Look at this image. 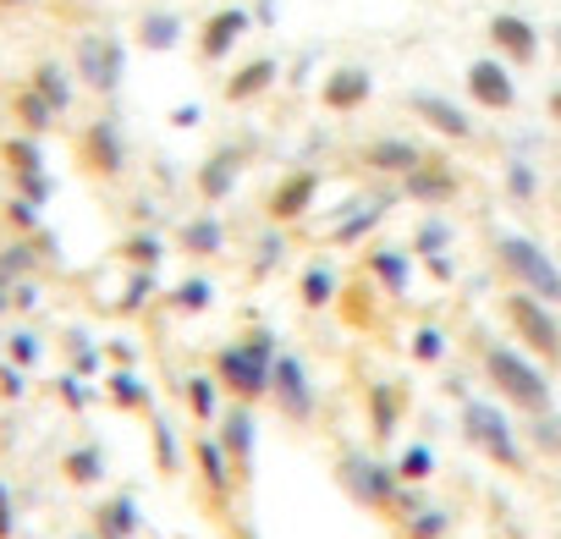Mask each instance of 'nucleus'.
<instances>
[{
    "label": "nucleus",
    "mask_w": 561,
    "mask_h": 539,
    "mask_svg": "<svg viewBox=\"0 0 561 539\" xmlns=\"http://www.w3.org/2000/svg\"><path fill=\"white\" fill-rule=\"evenodd\" d=\"M479 369L495 391L501 408L523 413V418H545L556 413V386H550V369H539L517 342H484L479 347Z\"/></svg>",
    "instance_id": "1"
},
{
    "label": "nucleus",
    "mask_w": 561,
    "mask_h": 539,
    "mask_svg": "<svg viewBox=\"0 0 561 539\" xmlns=\"http://www.w3.org/2000/svg\"><path fill=\"white\" fill-rule=\"evenodd\" d=\"M275 358H280V342H275V331L270 325H253L248 336H237V342H226V347H215V358H209V375L220 380V391L231 397V402H264L270 397V369H275Z\"/></svg>",
    "instance_id": "2"
},
{
    "label": "nucleus",
    "mask_w": 561,
    "mask_h": 539,
    "mask_svg": "<svg viewBox=\"0 0 561 539\" xmlns=\"http://www.w3.org/2000/svg\"><path fill=\"white\" fill-rule=\"evenodd\" d=\"M457 424H462V440L484 457V462H495L501 473H528V446L517 440V429H512V413L501 408V402H484V397H468L462 402V413H457Z\"/></svg>",
    "instance_id": "3"
},
{
    "label": "nucleus",
    "mask_w": 561,
    "mask_h": 539,
    "mask_svg": "<svg viewBox=\"0 0 561 539\" xmlns=\"http://www.w3.org/2000/svg\"><path fill=\"white\" fill-rule=\"evenodd\" d=\"M501 320H506L512 342H517L539 369H561V314H556V303L506 287V293H501Z\"/></svg>",
    "instance_id": "4"
},
{
    "label": "nucleus",
    "mask_w": 561,
    "mask_h": 539,
    "mask_svg": "<svg viewBox=\"0 0 561 539\" xmlns=\"http://www.w3.org/2000/svg\"><path fill=\"white\" fill-rule=\"evenodd\" d=\"M495 264L501 276L517 287V293H534L545 303H561V264L545 242H534L528 231H495Z\"/></svg>",
    "instance_id": "5"
},
{
    "label": "nucleus",
    "mask_w": 561,
    "mask_h": 539,
    "mask_svg": "<svg viewBox=\"0 0 561 539\" xmlns=\"http://www.w3.org/2000/svg\"><path fill=\"white\" fill-rule=\"evenodd\" d=\"M72 78L89 94L116 100L122 83H127V45H122V34H105V28L78 34V45H72Z\"/></svg>",
    "instance_id": "6"
},
{
    "label": "nucleus",
    "mask_w": 561,
    "mask_h": 539,
    "mask_svg": "<svg viewBox=\"0 0 561 539\" xmlns=\"http://www.w3.org/2000/svg\"><path fill=\"white\" fill-rule=\"evenodd\" d=\"M336 484H342L364 512H380V517H391V506H397V495H402L397 468H391L386 457H375V451H358V446H347V451L336 457Z\"/></svg>",
    "instance_id": "7"
},
{
    "label": "nucleus",
    "mask_w": 561,
    "mask_h": 539,
    "mask_svg": "<svg viewBox=\"0 0 561 539\" xmlns=\"http://www.w3.org/2000/svg\"><path fill=\"white\" fill-rule=\"evenodd\" d=\"M72 154H78V171L89 182H122V171H127V133H122V122L111 111L83 122V133L72 138Z\"/></svg>",
    "instance_id": "8"
},
{
    "label": "nucleus",
    "mask_w": 561,
    "mask_h": 539,
    "mask_svg": "<svg viewBox=\"0 0 561 539\" xmlns=\"http://www.w3.org/2000/svg\"><path fill=\"white\" fill-rule=\"evenodd\" d=\"M264 402H275V413L287 418V424H314L320 391H314V375H309V364H304L298 353L280 347V358H275V369H270V397H264Z\"/></svg>",
    "instance_id": "9"
},
{
    "label": "nucleus",
    "mask_w": 561,
    "mask_h": 539,
    "mask_svg": "<svg viewBox=\"0 0 561 539\" xmlns=\"http://www.w3.org/2000/svg\"><path fill=\"white\" fill-rule=\"evenodd\" d=\"M248 165H253V144H248V138H231V144L209 149V154H204V165L193 171L198 198H204V204H226V198L237 193V182H242V171H248Z\"/></svg>",
    "instance_id": "10"
},
{
    "label": "nucleus",
    "mask_w": 561,
    "mask_h": 539,
    "mask_svg": "<svg viewBox=\"0 0 561 539\" xmlns=\"http://www.w3.org/2000/svg\"><path fill=\"white\" fill-rule=\"evenodd\" d=\"M320 187H325V171H320V165H293L287 176L270 187V198H264L270 226H298V220L320 204Z\"/></svg>",
    "instance_id": "11"
},
{
    "label": "nucleus",
    "mask_w": 561,
    "mask_h": 539,
    "mask_svg": "<svg viewBox=\"0 0 561 539\" xmlns=\"http://www.w3.org/2000/svg\"><path fill=\"white\" fill-rule=\"evenodd\" d=\"M462 89H468V105H479V111H490V116L517 111V78H512V67H506L501 56H479V61H468Z\"/></svg>",
    "instance_id": "12"
},
{
    "label": "nucleus",
    "mask_w": 561,
    "mask_h": 539,
    "mask_svg": "<svg viewBox=\"0 0 561 539\" xmlns=\"http://www.w3.org/2000/svg\"><path fill=\"white\" fill-rule=\"evenodd\" d=\"M397 193H402V198H413V204H424V209H446V204L462 193V171H457L446 154H435V149H430V154H424V160L397 182Z\"/></svg>",
    "instance_id": "13"
},
{
    "label": "nucleus",
    "mask_w": 561,
    "mask_h": 539,
    "mask_svg": "<svg viewBox=\"0 0 561 539\" xmlns=\"http://www.w3.org/2000/svg\"><path fill=\"white\" fill-rule=\"evenodd\" d=\"M484 39H490V50H495L506 67H534L539 50H545V34H539L523 12H495V18L484 23Z\"/></svg>",
    "instance_id": "14"
},
{
    "label": "nucleus",
    "mask_w": 561,
    "mask_h": 539,
    "mask_svg": "<svg viewBox=\"0 0 561 539\" xmlns=\"http://www.w3.org/2000/svg\"><path fill=\"white\" fill-rule=\"evenodd\" d=\"M408 111L435 133V138H446V144H473V111L468 105H457V100H446V94H435V89H413L408 94Z\"/></svg>",
    "instance_id": "15"
},
{
    "label": "nucleus",
    "mask_w": 561,
    "mask_h": 539,
    "mask_svg": "<svg viewBox=\"0 0 561 539\" xmlns=\"http://www.w3.org/2000/svg\"><path fill=\"white\" fill-rule=\"evenodd\" d=\"M215 440L226 446V457L237 468V484H248L253 479V457H259V418H253V408L248 402H231L215 418Z\"/></svg>",
    "instance_id": "16"
},
{
    "label": "nucleus",
    "mask_w": 561,
    "mask_h": 539,
    "mask_svg": "<svg viewBox=\"0 0 561 539\" xmlns=\"http://www.w3.org/2000/svg\"><path fill=\"white\" fill-rule=\"evenodd\" d=\"M424 154H430V149H424L419 138L380 133V138H369V144L358 149V165H364V171H375V176H386V182H402V176H408Z\"/></svg>",
    "instance_id": "17"
},
{
    "label": "nucleus",
    "mask_w": 561,
    "mask_h": 539,
    "mask_svg": "<svg viewBox=\"0 0 561 539\" xmlns=\"http://www.w3.org/2000/svg\"><path fill=\"white\" fill-rule=\"evenodd\" d=\"M248 28H253L248 7H215V12L204 18V28H198V61H204V67H220V61L242 45Z\"/></svg>",
    "instance_id": "18"
},
{
    "label": "nucleus",
    "mask_w": 561,
    "mask_h": 539,
    "mask_svg": "<svg viewBox=\"0 0 561 539\" xmlns=\"http://www.w3.org/2000/svg\"><path fill=\"white\" fill-rule=\"evenodd\" d=\"M375 100V72L369 67H331L325 83H320V105L331 116H353Z\"/></svg>",
    "instance_id": "19"
},
{
    "label": "nucleus",
    "mask_w": 561,
    "mask_h": 539,
    "mask_svg": "<svg viewBox=\"0 0 561 539\" xmlns=\"http://www.w3.org/2000/svg\"><path fill=\"white\" fill-rule=\"evenodd\" d=\"M187 457H193V468H198V479H204V490H209L215 501H231V495H237V468H231L226 446H220L209 429H204V435H193Z\"/></svg>",
    "instance_id": "20"
},
{
    "label": "nucleus",
    "mask_w": 561,
    "mask_h": 539,
    "mask_svg": "<svg viewBox=\"0 0 561 539\" xmlns=\"http://www.w3.org/2000/svg\"><path fill=\"white\" fill-rule=\"evenodd\" d=\"M275 78H280V61H275V56H253V61H242V67L220 83V100H226V105H253V100H264V94L275 89Z\"/></svg>",
    "instance_id": "21"
},
{
    "label": "nucleus",
    "mask_w": 561,
    "mask_h": 539,
    "mask_svg": "<svg viewBox=\"0 0 561 539\" xmlns=\"http://www.w3.org/2000/svg\"><path fill=\"white\" fill-rule=\"evenodd\" d=\"M369 276H375V287L386 293V298H408V287H413V248H369Z\"/></svg>",
    "instance_id": "22"
},
{
    "label": "nucleus",
    "mask_w": 561,
    "mask_h": 539,
    "mask_svg": "<svg viewBox=\"0 0 561 539\" xmlns=\"http://www.w3.org/2000/svg\"><path fill=\"white\" fill-rule=\"evenodd\" d=\"M397 198H402V193H391V187H386V193H375V198L353 204V209H347V215H342V220L331 226V242H342V248L364 242V237H369V231H375V226H380V220L391 215V204H397Z\"/></svg>",
    "instance_id": "23"
},
{
    "label": "nucleus",
    "mask_w": 561,
    "mask_h": 539,
    "mask_svg": "<svg viewBox=\"0 0 561 539\" xmlns=\"http://www.w3.org/2000/svg\"><path fill=\"white\" fill-rule=\"evenodd\" d=\"M28 89H34L56 116H67V111H72V100H78V78H72V67H61V61H34Z\"/></svg>",
    "instance_id": "24"
},
{
    "label": "nucleus",
    "mask_w": 561,
    "mask_h": 539,
    "mask_svg": "<svg viewBox=\"0 0 561 539\" xmlns=\"http://www.w3.org/2000/svg\"><path fill=\"white\" fill-rule=\"evenodd\" d=\"M402 408H408V391H402V380H375V386H369V435H375L380 446L397 435V424H402Z\"/></svg>",
    "instance_id": "25"
},
{
    "label": "nucleus",
    "mask_w": 561,
    "mask_h": 539,
    "mask_svg": "<svg viewBox=\"0 0 561 539\" xmlns=\"http://www.w3.org/2000/svg\"><path fill=\"white\" fill-rule=\"evenodd\" d=\"M336 298H342V276H336V264H331V259L304 264V276H298V303H304L309 314H320V309H331Z\"/></svg>",
    "instance_id": "26"
},
{
    "label": "nucleus",
    "mask_w": 561,
    "mask_h": 539,
    "mask_svg": "<svg viewBox=\"0 0 561 539\" xmlns=\"http://www.w3.org/2000/svg\"><path fill=\"white\" fill-rule=\"evenodd\" d=\"M138 50H149V56H165V50H176L182 45V18L171 12V7H149L144 18H138Z\"/></svg>",
    "instance_id": "27"
},
{
    "label": "nucleus",
    "mask_w": 561,
    "mask_h": 539,
    "mask_svg": "<svg viewBox=\"0 0 561 539\" xmlns=\"http://www.w3.org/2000/svg\"><path fill=\"white\" fill-rule=\"evenodd\" d=\"M138 528H144V517H138L133 495H111L94 506V539H133Z\"/></svg>",
    "instance_id": "28"
},
{
    "label": "nucleus",
    "mask_w": 561,
    "mask_h": 539,
    "mask_svg": "<svg viewBox=\"0 0 561 539\" xmlns=\"http://www.w3.org/2000/svg\"><path fill=\"white\" fill-rule=\"evenodd\" d=\"M176 248H182L187 259H215V253L226 248V226H220V215H193V220L176 231Z\"/></svg>",
    "instance_id": "29"
},
{
    "label": "nucleus",
    "mask_w": 561,
    "mask_h": 539,
    "mask_svg": "<svg viewBox=\"0 0 561 539\" xmlns=\"http://www.w3.org/2000/svg\"><path fill=\"white\" fill-rule=\"evenodd\" d=\"M12 122H18V133H28V138H45V133H50L61 116H56V111H50V105H45V100H39L28 83H23V89L12 94Z\"/></svg>",
    "instance_id": "30"
},
{
    "label": "nucleus",
    "mask_w": 561,
    "mask_h": 539,
    "mask_svg": "<svg viewBox=\"0 0 561 539\" xmlns=\"http://www.w3.org/2000/svg\"><path fill=\"white\" fill-rule=\"evenodd\" d=\"M182 397H187V413H193L198 424H215V418L226 413V402H220L226 391H220L215 375H187V380H182Z\"/></svg>",
    "instance_id": "31"
},
{
    "label": "nucleus",
    "mask_w": 561,
    "mask_h": 539,
    "mask_svg": "<svg viewBox=\"0 0 561 539\" xmlns=\"http://www.w3.org/2000/svg\"><path fill=\"white\" fill-rule=\"evenodd\" d=\"M116 259H122L127 270H160V264H165V237H160V231H133V237H122Z\"/></svg>",
    "instance_id": "32"
},
{
    "label": "nucleus",
    "mask_w": 561,
    "mask_h": 539,
    "mask_svg": "<svg viewBox=\"0 0 561 539\" xmlns=\"http://www.w3.org/2000/svg\"><path fill=\"white\" fill-rule=\"evenodd\" d=\"M0 160H7L12 176H39V171H45V149H39V138H28V133H12L7 144H0Z\"/></svg>",
    "instance_id": "33"
},
{
    "label": "nucleus",
    "mask_w": 561,
    "mask_h": 539,
    "mask_svg": "<svg viewBox=\"0 0 561 539\" xmlns=\"http://www.w3.org/2000/svg\"><path fill=\"white\" fill-rule=\"evenodd\" d=\"M61 473H67L72 484H83V490H89V484H100V479H105V451H100V446H72V451L61 457Z\"/></svg>",
    "instance_id": "34"
},
{
    "label": "nucleus",
    "mask_w": 561,
    "mask_h": 539,
    "mask_svg": "<svg viewBox=\"0 0 561 539\" xmlns=\"http://www.w3.org/2000/svg\"><path fill=\"white\" fill-rule=\"evenodd\" d=\"M111 402H116L122 413H149V408H154L149 386H144L133 369H116V375H111Z\"/></svg>",
    "instance_id": "35"
},
{
    "label": "nucleus",
    "mask_w": 561,
    "mask_h": 539,
    "mask_svg": "<svg viewBox=\"0 0 561 539\" xmlns=\"http://www.w3.org/2000/svg\"><path fill=\"white\" fill-rule=\"evenodd\" d=\"M402 539H446L451 534V512L446 506H419L408 523H397Z\"/></svg>",
    "instance_id": "36"
},
{
    "label": "nucleus",
    "mask_w": 561,
    "mask_h": 539,
    "mask_svg": "<svg viewBox=\"0 0 561 539\" xmlns=\"http://www.w3.org/2000/svg\"><path fill=\"white\" fill-rule=\"evenodd\" d=\"M209 303H215V282H209V276H187V282L171 293V309H176V314H209Z\"/></svg>",
    "instance_id": "37"
},
{
    "label": "nucleus",
    "mask_w": 561,
    "mask_h": 539,
    "mask_svg": "<svg viewBox=\"0 0 561 539\" xmlns=\"http://www.w3.org/2000/svg\"><path fill=\"white\" fill-rule=\"evenodd\" d=\"M391 468H397V479H402V484H424V479L435 473V446H430V440H413Z\"/></svg>",
    "instance_id": "38"
},
{
    "label": "nucleus",
    "mask_w": 561,
    "mask_h": 539,
    "mask_svg": "<svg viewBox=\"0 0 561 539\" xmlns=\"http://www.w3.org/2000/svg\"><path fill=\"white\" fill-rule=\"evenodd\" d=\"M446 248H451V226H446L440 215H424L419 231H413V253H419V259H435V253H446Z\"/></svg>",
    "instance_id": "39"
},
{
    "label": "nucleus",
    "mask_w": 561,
    "mask_h": 539,
    "mask_svg": "<svg viewBox=\"0 0 561 539\" xmlns=\"http://www.w3.org/2000/svg\"><path fill=\"white\" fill-rule=\"evenodd\" d=\"M149 429H154V468H160V473H182V462H187V457H182V440H176V429H171L165 418H154Z\"/></svg>",
    "instance_id": "40"
},
{
    "label": "nucleus",
    "mask_w": 561,
    "mask_h": 539,
    "mask_svg": "<svg viewBox=\"0 0 561 539\" xmlns=\"http://www.w3.org/2000/svg\"><path fill=\"white\" fill-rule=\"evenodd\" d=\"M280 253H287V237H280V226H275V231H264V237H259V248H253V259H248V276H253V282H264L270 270L280 264Z\"/></svg>",
    "instance_id": "41"
},
{
    "label": "nucleus",
    "mask_w": 561,
    "mask_h": 539,
    "mask_svg": "<svg viewBox=\"0 0 561 539\" xmlns=\"http://www.w3.org/2000/svg\"><path fill=\"white\" fill-rule=\"evenodd\" d=\"M28 270H34V242H12V248H0V282H28Z\"/></svg>",
    "instance_id": "42"
},
{
    "label": "nucleus",
    "mask_w": 561,
    "mask_h": 539,
    "mask_svg": "<svg viewBox=\"0 0 561 539\" xmlns=\"http://www.w3.org/2000/svg\"><path fill=\"white\" fill-rule=\"evenodd\" d=\"M506 198H517V204H534L539 198V171L528 160H512L506 165Z\"/></svg>",
    "instance_id": "43"
},
{
    "label": "nucleus",
    "mask_w": 561,
    "mask_h": 539,
    "mask_svg": "<svg viewBox=\"0 0 561 539\" xmlns=\"http://www.w3.org/2000/svg\"><path fill=\"white\" fill-rule=\"evenodd\" d=\"M408 353H413V364H440V358H446V331H440V325H419Z\"/></svg>",
    "instance_id": "44"
},
{
    "label": "nucleus",
    "mask_w": 561,
    "mask_h": 539,
    "mask_svg": "<svg viewBox=\"0 0 561 539\" xmlns=\"http://www.w3.org/2000/svg\"><path fill=\"white\" fill-rule=\"evenodd\" d=\"M154 287H160V276H154V270H133V282H127V293H122V314H138L149 298H154Z\"/></svg>",
    "instance_id": "45"
},
{
    "label": "nucleus",
    "mask_w": 561,
    "mask_h": 539,
    "mask_svg": "<svg viewBox=\"0 0 561 539\" xmlns=\"http://www.w3.org/2000/svg\"><path fill=\"white\" fill-rule=\"evenodd\" d=\"M528 435H534V446H539L545 457H561V418H556V413L528 418Z\"/></svg>",
    "instance_id": "46"
},
{
    "label": "nucleus",
    "mask_w": 561,
    "mask_h": 539,
    "mask_svg": "<svg viewBox=\"0 0 561 539\" xmlns=\"http://www.w3.org/2000/svg\"><path fill=\"white\" fill-rule=\"evenodd\" d=\"M39 353H45V347H39V336H34V331H18V336H12V364H18V369H34V364H39Z\"/></svg>",
    "instance_id": "47"
},
{
    "label": "nucleus",
    "mask_w": 561,
    "mask_h": 539,
    "mask_svg": "<svg viewBox=\"0 0 561 539\" xmlns=\"http://www.w3.org/2000/svg\"><path fill=\"white\" fill-rule=\"evenodd\" d=\"M18 182V198H28V204H45L50 198V176L39 171V176H12Z\"/></svg>",
    "instance_id": "48"
},
{
    "label": "nucleus",
    "mask_w": 561,
    "mask_h": 539,
    "mask_svg": "<svg viewBox=\"0 0 561 539\" xmlns=\"http://www.w3.org/2000/svg\"><path fill=\"white\" fill-rule=\"evenodd\" d=\"M7 220H12L18 231H34V226H39V204H28V198H12V204H7Z\"/></svg>",
    "instance_id": "49"
},
{
    "label": "nucleus",
    "mask_w": 561,
    "mask_h": 539,
    "mask_svg": "<svg viewBox=\"0 0 561 539\" xmlns=\"http://www.w3.org/2000/svg\"><path fill=\"white\" fill-rule=\"evenodd\" d=\"M18 534V501H12V490L0 484V539H12Z\"/></svg>",
    "instance_id": "50"
},
{
    "label": "nucleus",
    "mask_w": 561,
    "mask_h": 539,
    "mask_svg": "<svg viewBox=\"0 0 561 539\" xmlns=\"http://www.w3.org/2000/svg\"><path fill=\"white\" fill-rule=\"evenodd\" d=\"M0 391H7V397H23V375H18V364L0 369Z\"/></svg>",
    "instance_id": "51"
},
{
    "label": "nucleus",
    "mask_w": 561,
    "mask_h": 539,
    "mask_svg": "<svg viewBox=\"0 0 561 539\" xmlns=\"http://www.w3.org/2000/svg\"><path fill=\"white\" fill-rule=\"evenodd\" d=\"M424 264H430L435 282H451V259H446V253H435V259H424Z\"/></svg>",
    "instance_id": "52"
},
{
    "label": "nucleus",
    "mask_w": 561,
    "mask_h": 539,
    "mask_svg": "<svg viewBox=\"0 0 561 539\" xmlns=\"http://www.w3.org/2000/svg\"><path fill=\"white\" fill-rule=\"evenodd\" d=\"M545 116H550V122H556V127H561V83H556V89H550V94H545Z\"/></svg>",
    "instance_id": "53"
},
{
    "label": "nucleus",
    "mask_w": 561,
    "mask_h": 539,
    "mask_svg": "<svg viewBox=\"0 0 561 539\" xmlns=\"http://www.w3.org/2000/svg\"><path fill=\"white\" fill-rule=\"evenodd\" d=\"M61 397H67V402H78V408H83V402H89V391H83V386H78V380H61Z\"/></svg>",
    "instance_id": "54"
},
{
    "label": "nucleus",
    "mask_w": 561,
    "mask_h": 539,
    "mask_svg": "<svg viewBox=\"0 0 561 539\" xmlns=\"http://www.w3.org/2000/svg\"><path fill=\"white\" fill-rule=\"evenodd\" d=\"M193 122H198V105H182V111L171 116V127H193Z\"/></svg>",
    "instance_id": "55"
},
{
    "label": "nucleus",
    "mask_w": 561,
    "mask_h": 539,
    "mask_svg": "<svg viewBox=\"0 0 561 539\" xmlns=\"http://www.w3.org/2000/svg\"><path fill=\"white\" fill-rule=\"evenodd\" d=\"M12 309V282H0V314Z\"/></svg>",
    "instance_id": "56"
},
{
    "label": "nucleus",
    "mask_w": 561,
    "mask_h": 539,
    "mask_svg": "<svg viewBox=\"0 0 561 539\" xmlns=\"http://www.w3.org/2000/svg\"><path fill=\"white\" fill-rule=\"evenodd\" d=\"M23 7H34V0H0V12H23Z\"/></svg>",
    "instance_id": "57"
},
{
    "label": "nucleus",
    "mask_w": 561,
    "mask_h": 539,
    "mask_svg": "<svg viewBox=\"0 0 561 539\" xmlns=\"http://www.w3.org/2000/svg\"><path fill=\"white\" fill-rule=\"evenodd\" d=\"M550 50H556V61H561V23L550 28Z\"/></svg>",
    "instance_id": "58"
},
{
    "label": "nucleus",
    "mask_w": 561,
    "mask_h": 539,
    "mask_svg": "<svg viewBox=\"0 0 561 539\" xmlns=\"http://www.w3.org/2000/svg\"><path fill=\"white\" fill-rule=\"evenodd\" d=\"M78 539H94V534H78Z\"/></svg>",
    "instance_id": "59"
}]
</instances>
